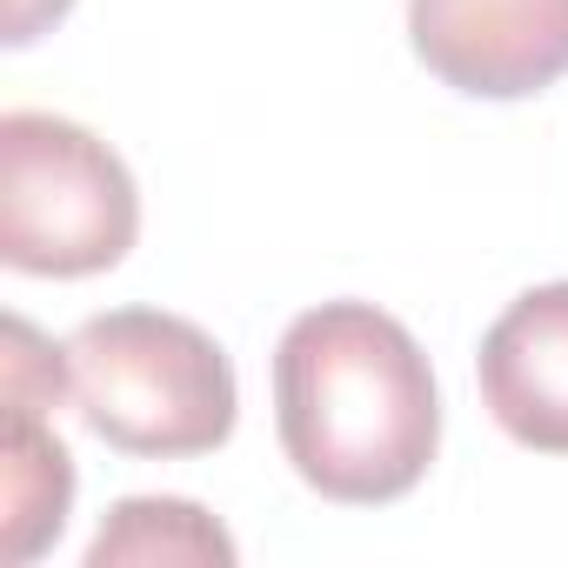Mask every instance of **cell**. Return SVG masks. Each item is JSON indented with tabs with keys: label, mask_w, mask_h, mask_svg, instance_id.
<instances>
[{
	"label": "cell",
	"mask_w": 568,
	"mask_h": 568,
	"mask_svg": "<svg viewBox=\"0 0 568 568\" xmlns=\"http://www.w3.org/2000/svg\"><path fill=\"white\" fill-rule=\"evenodd\" d=\"M74 0H8V21H0V41L8 48H34L54 21H68Z\"/></svg>",
	"instance_id": "ba28073f"
},
{
	"label": "cell",
	"mask_w": 568,
	"mask_h": 568,
	"mask_svg": "<svg viewBox=\"0 0 568 568\" xmlns=\"http://www.w3.org/2000/svg\"><path fill=\"white\" fill-rule=\"evenodd\" d=\"M48 408H14L8 402V435H0V555L14 568L34 561L48 541H61L68 528V508H74V455L68 442L41 422Z\"/></svg>",
	"instance_id": "8992f818"
},
{
	"label": "cell",
	"mask_w": 568,
	"mask_h": 568,
	"mask_svg": "<svg viewBox=\"0 0 568 568\" xmlns=\"http://www.w3.org/2000/svg\"><path fill=\"white\" fill-rule=\"evenodd\" d=\"M121 561H201V568H227L234 561V535L181 495H128L108 508L88 568H121Z\"/></svg>",
	"instance_id": "52a82bcc"
},
{
	"label": "cell",
	"mask_w": 568,
	"mask_h": 568,
	"mask_svg": "<svg viewBox=\"0 0 568 568\" xmlns=\"http://www.w3.org/2000/svg\"><path fill=\"white\" fill-rule=\"evenodd\" d=\"M68 388L81 422L141 462L214 455L241 415L227 348L161 308H108L81 322L68 335Z\"/></svg>",
	"instance_id": "7a4b0ae2"
},
{
	"label": "cell",
	"mask_w": 568,
	"mask_h": 568,
	"mask_svg": "<svg viewBox=\"0 0 568 568\" xmlns=\"http://www.w3.org/2000/svg\"><path fill=\"white\" fill-rule=\"evenodd\" d=\"M481 408L535 455H568V281L528 288L501 308L475 355Z\"/></svg>",
	"instance_id": "5b68a950"
},
{
	"label": "cell",
	"mask_w": 568,
	"mask_h": 568,
	"mask_svg": "<svg viewBox=\"0 0 568 568\" xmlns=\"http://www.w3.org/2000/svg\"><path fill=\"white\" fill-rule=\"evenodd\" d=\"M141 234L128 161L81 121L0 114V261L14 274L81 281L121 267Z\"/></svg>",
	"instance_id": "3957f363"
},
{
	"label": "cell",
	"mask_w": 568,
	"mask_h": 568,
	"mask_svg": "<svg viewBox=\"0 0 568 568\" xmlns=\"http://www.w3.org/2000/svg\"><path fill=\"white\" fill-rule=\"evenodd\" d=\"M274 428L322 501H402L442 448L435 368L375 302H322L274 348Z\"/></svg>",
	"instance_id": "6da1fadb"
},
{
	"label": "cell",
	"mask_w": 568,
	"mask_h": 568,
	"mask_svg": "<svg viewBox=\"0 0 568 568\" xmlns=\"http://www.w3.org/2000/svg\"><path fill=\"white\" fill-rule=\"evenodd\" d=\"M422 68L475 101H528L568 74V0H408Z\"/></svg>",
	"instance_id": "277c9868"
}]
</instances>
